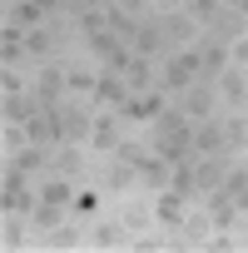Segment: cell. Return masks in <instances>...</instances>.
<instances>
[{
	"instance_id": "19",
	"label": "cell",
	"mask_w": 248,
	"mask_h": 253,
	"mask_svg": "<svg viewBox=\"0 0 248 253\" xmlns=\"http://www.w3.org/2000/svg\"><path fill=\"white\" fill-rule=\"evenodd\" d=\"M129 50H134V55H144V60H154L159 50H169V40H164V25H139V35L129 40Z\"/></svg>"
},
{
	"instance_id": "18",
	"label": "cell",
	"mask_w": 248,
	"mask_h": 253,
	"mask_svg": "<svg viewBox=\"0 0 248 253\" xmlns=\"http://www.w3.org/2000/svg\"><path fill=\"white\" fill-rule=\"evenodd\" d=\"M119 75H124V84H129V94H149L154 89V70H149L144 55H129V65H124Z\"/></svg>"
},
{
	"instance_id": "31",
	"label": "cell",
	"mask_w": 248,
	"mask_h": 253,
	"mask_svg": "<svg viewBox=\"0 0 248 253\" xmlns=\"http://www.w3.org/2000/svg\"><path fill=\"white\" fill-rule=\"evenodd\" d=\"M114 5H124V10H129V15H139V10L149 5V0H114Z\"/></svg>"
},
{
	"instance_id": "32",
	"label": "cell",
	"mask_w": 248,
	"mask_h": 253,
	"mask_svg": "<svg viewBox=\"0 0 248 253\" xmlns=\"http://www.w3.org/2000/svg\"><path fill=\"white\" fill-rule=\"evenodd\" d=\"M238 238H243V243H248V209H243V213H238Z\"/></svg>"
},
{
	"instance_id": "26",
	"label": "cell",
	"mask_w": 248,
	"mask_h": 253,
	"mask_svg": "<svg viewBox=\"0 0 248 253\" xmlns=\"http://www.w3.org/2000/svg\"><path fill=\"white\" fill-rule=\"evenodd\" d=\"M94 84H99V75H94V70L70 65V94H75V99H80V94H89V99H94Z\"/></svg>"
},
{
	"instance_id": "29",
	"label": "cell",
	"mask_w": 248,
	"mask_h": 253,
	"mask_svg": "<svg viewBox=\"0 0 248 253\" xmlns=\"http://www.w3.org/2000/svg\"><path fill=\"white\" fill-rule=\"evenodd\" d=\"M0 84H5V94H25V89H30V84H25V80L10 70V65H5V75H0Z\"/></svg>"
},
{
	"instance_id": "21",
	"label": "cell",
	"mask_w": 248,
	"mask_h": 253,
	"mask_svg": "<svg viewBox=\"0 0 248 253\" xmlns=\"http://www.w3.org/2000/svg\"><path fill=\"white\" fill-rule=\"evenodd\" d=\"M84 45H89V55H94V60H114V55L129 45V40H124V35H114V30L104 25V30H99V35H89Z\"/></svg>"
},
{
	"instance_id": "20",
	"label": "cell",
	"mask_w": 248,
	"mask_h": 253,
	"mask_svg": "<svg viewBox=\"0 0 248 253\" xmlns=\"http://www.w3.org/2000/svg\"><path fill=\"white\" fill-rule=\"evenodd\" d=\"M25 228H30V213L5 209V223H0V243H5V248H25Z\"/></svg>"
},
{
	"instance_id": "3",
	"label": "cell",
	"mask_w": 248,
	"mask_h": 253,
	"mask_svg": "<svg viewBox=\"0 0 248 253\" xmlns=\"http://www.w3.org/2000/svg\"><path fill=\"white\" fill-rule=\"evenodd\" d=\"M184 213H189V199H184L179 189H159V194H154V223H159L164 233H179Z\"/></svg>"
},
{
	"instance_id": "35",
	"label": "cell",
	"mask_w": 248,
	"mask_h": 253,
	"mask_svg": "<svg viewBox=\"0 0 248 253\" xmlns=\"http://www.w3.org/2000/svg\"><path fill=\"white\" fill-rule=\"evenodd\" d=\"M228 5H233V0H228Z\"/></svg>"
},
{
	"instance_id": "5",
	"label": "cell",
	"mask_w": 248,
	"mask_h": 253,
	"mask_svg": "<svg viewBox=\"0 0 248 253\" xmlns=\"http://www.w3.org/2000/svg\"><path fill=\"white\" fill-rule=\"evenodd\" d=\"M30 89L40 94V104H60V99L70 94V65H45Z\"/></svg>"
},
{
	"instance_id": "2",
	"label": "cell",
	"mask_w": 248,
	"mask_h": 253,
	"mask_svg": "<svg viewBox=\"0 0 248 253\" xmlns=\"http://www.w3.org/2000/svg\"><path fill=\"white\" fill-rule=\"evenodd\" d=\"M213 104H218V84L213 80H194L184 94H179V109L199 124V119H213Z\"/></svg>"
},
{
	"instance_id": "17",
	"label": "cell",
	"mask_w": 248,
	"mask_h": 253,
	"mask_svg": "<svg viewBox=\"0 0 248 253\" xmlns=\"http://www.w3.org/2000/svg\"><path fill=\"white\" fill-rule=\"evenodd\" d=\"M223 149L228 154H243L248 149V109H233L223 119Z\"/></svg>"
},
{
	"instance_id": "24",
	"label": "cell",
	"mask_w": 248,
	"mask_h": 253,
	"mask_svg": "<svg viewBox=\"0 0 248 253\" xmlns=\"http://www.w3.org/2000/svg\"><path fill=\"white\" fill-rule=\"evenodd\" d=\"M99 204H104V189H75V199H70V213L89 223V218L99 213Z\"/></svg>"
},
{
	"instance_id": "22",
	"label": "cell",
	"mask_w": 248,
	"mask_h": 253,
	"mask_svg": "<svg viewBox=\"0 0 248 253\" xmlns=\"http://www.w3.org/2000/svg\"><path fill=\"white\" fill-rule=\"evenodd\" d=\"M35 109H40V94L35 89L30 94H5V124H25Z\"/></svg>"
},
{
	"instance_id": "28",
	"label": "cell",
	"mask_w": 248,
	"mask_h": 253,
	"mask_svg": "<svg viewBox=\"0 0 248 253\" xmlns=\"http://www.w3.org/2000/svg\"><path fill=\"white\" fill-rule=\"evenodd\" d=\"M80 30H84V40L99 35V30H104V10H84V15H80Z\"/></svg>"
},
{
	"instance_id": "30",
	"label": "cell",
	"mask_w": 248,
	"mask_h": 253,
	"mask_svg": "<svg viewBox=\"0 0 248 253\" xmlns=\"http://www.w3.org/2000/svg\"><path fill=\"white\" fill-rule=\"evenodd\" d=\"M228 60H233V65H248V35L228 40Z\"/></svg>"
},
{
	"instance_id": "11",
	"label": "cell",
	"mask_w": 248,
	"mask_h": 253,
	"mask_svg": "<svg viewBox=\"0 0 248 253\" xmlns=\"http://www.w3.org/2000/svg\"><path fill=\"white\" fill-rule=\"evenodd\" d=\"M134 184H139V164H129V159H114V164L104 169V179H99L104 194H129Z\"/></svg>"
},
{
	"instance_id": "34",
	"label": "cell",
	"mask_w": 248,
	"mask_h": 253,
	"mask_svg": "<svg viewBox=\"0 0 248 253\" xmlns=\"http://www.w3.org/2000/svg\"><path fill=\"white\" fill-rule=\"evenodd\" d=\"M149 5H169V10H174V5H184V0H149Z\"/></svg>"
},
{
	"instance_id": "27",
	"label": "cell",
	"mask_w": 248,
	"mask_h": 253,
	"mask_svg": "<svg viewBox=\"0 0 248 253\" xmlns=\"http://www.w3.org/2000/svg\"><path fill=\"white\" fill-rule=\"evenodd\" d=\"M30 144V129H25V124H5V154H20Z\"/></svg>"
},
{
	"instance_id": "23",
	"label": "cell",
	"mask_w": 248,
	"mask_h": 253,
	"mask_svg": "<svg viewBox=\"0 0 248 253\" xmlns=\"http://www.w3.org/2000/svg\"><path fill=\"white\" fill-rule=\"evenodd\" d=\"M104 25H109L114 35H124V40H134V35H139V15H129L124 5H104Z\"/></svg>"
},
{
	"instance_id": "6",
	"label": "cell",
	"mask_w": 248,
	"mask_h": 253,
	"mask_svg": "<svg viewBox=\"0 0 248 253\" xmlns=\"http://www.w3.org/2000/svg\"><path fill=\"white\" fill-rule=\"evenodd\" d=\"M94 104H65V139L70 144H89V134H94Z\"/></svg>"
},
{
	"instance_id": "12",
	"label": "cell",
	"mask_w": 248,
	"mask_h": 253,
	"mask_svg": "<svg viewBox=\"0 0 248 253\" xmlns=\"http://www.w3.org/2000/svg\"><path fill=\"white\" fill-rule=\"evenodd\" d=\"M194 154H228L223 149V119H199L194 124Z\"/></svg>"
},
{
	"instance_id": "36",
	"label": "cell",
	"mask_w": 248,
	"mask_h": 253,
	"mask_svg": "<svg viewBox=\"0 0 248 253\" xmlns=\"http://www.w3.org/2000/svg\"><path fill=\"white\" fill-rule=\"evenodd\" d=\"M243 70H248V65H243Z\"/></svg>"
},
{
	"instance_id": "1",
	"label": "cell",
	"mask_w": 248,
	"mask_h": 253,
	"mask_svg": "<svg viewBox=\"0 0 248 253\" xmlns=\"http://www.w3.org/2000/svg\"><path fill=\"white\" fill-rule=\"evenodd\" d=\"M164 40L179 50V45H199L204 40V20L189 10V5H174L169 15H164Z\"/></svg>"
},
{
	"instance_id": "16",
	"label": "cell",
	"mask_w": 248,
	"mask_h": 253,
	"mask_svg": "<svg viewBox=\"0 0 248 253\" xmlns=\"http://www.w3.org/2000/svg\"><path fill=\"white\" fill-rule=\"evenodd\" d=\"M65 213H70V204H60V199H35V209H30V223L40 228V233H50L55 223H65Z\"/></svg>"
},
{
	"instance_id": "10",
	"label": "cell",
	"mask_w": 248,
	"mask_h": 253,
	"mask_svg": "<svg viewBox=\"0 0 248 253\" xmlns=\"http://www.w3.org/2000/svg\"><path fill=\"white\" fill-rule=\"evenodd\" d=\"M169 174H174V159H164L159 149H149V154L139 159V184H149L154 194H159V189H169Z\"/></svg>"
},
{
	"instance_id": "13",
	"label": "cell",
	"mask_w": 248,
	"mask_h": 253,
	"mask_svg": "<svg viewBox=\"0 0 248 253\" xmlns=\"http://www.w3.org/2000/svg\"><path fill=\"white\" fill-rule=\"evenodd\" d=\"M208 233H213V218H208V209H204V204H199V209H189V213H184V223H179V238L204 248V243H208Z\"/></svg>"
},
{
	"instance_id": "33",
	"label": "cell",
	"mask_w": 248,
	"mask_h": 253,
	"mask_svg": "<svg viewBox=\"0 0 248 253\" xmlns=\"http://www.w3.org/2000/svg\"><path fill=\"white\" fill-rule=\"evenodd\" d=\"M84 10H104V5H114V0H80Z\"/></svg>"
},
{
	"instance_id": "7",
	"label": "cell",
	"mask_w": 248,
	"mask_h": 253,
	"mask_svg": "<svg viewBox=\"0 0 248 253\" xmlns=\"http://www.w3.org/2000/svg\"><path fill=\"white\" fill-rule=\"evenodd\" d=\"M84 154H89V144H55L50 149V174H65V179H75L80 169H84Z\"/></svg>"
},
{
	"instance_id": "15",
	"label": "cell",
	"mask_w": 248,
	"mask_h": 253,
	"mask_svg": "<svg viewBox=\"0 0 248 253\" xmlns=\"http://www.w3.org/2000/svg\"><path fill=\"white\" fill-rule=\"evenodd\" d=\"M89 248H129V233H124V223H99L89 218Z\"/></svg>"
},
{
	"instance_id": "8",
	"label": "cell",
	"mask_w": 248,
	"mask_h": 253,
	"mask_svg": "<svg viewBox=\"0 0 248 253\" xmlns=\"http://www.w3.org/2000/svg\"><path fill=\"white\" fill-rule=\"evenodd\" d=\"M213 84H218V99H228L233 109H243V104H248V70H243V65H228Z\"/></svg>"
},
{
	"instance_id": "37",
	"label": "cell",
	"mask_w": 248,
	"mask_h": 253,
	"mask_svg": "<svg viewBox=\"0 0 248 253\" xmlns=\"http://www.w3.org/2000/svg\"><path fill=\"white\" fill-rule=\"evenodd\" d=\"M243 109H248V104H243Z\"/></svg>"
},
{
	"instance_id": "14",
	"label": "cell",
	"mask_w": 248,
	"mask_h": 253,
	"mask_svg": "<svg viewBox=\"0 0 248 253\" xmlns=\"http://www.w3.org/2000/svg\"><path fill=\"white\" fill-rule=\"evenodd\" d=\"M45 238H50V248H60V253H65V248H80V243L89 238V223H84V218H65V223H55Z\"/></svg>"
},
{
	"instance_id": "9",
	"label": "cell",
	"mask_w": 248,
	"mask_h": 253,
	"mask_svg": "<svg viewBox=\"0 0 248 253\" xmlns=\"http://www.w3.org/2000/svg\"><path fill=\"white\" fill-rule=\"evenodd\" d=\"M119 223H124V233H129V238L159 228V223H154V199H149V204H144V199H129V204L119 209Z\"/></svg>"
},
{
	"instance_id": "4",
	"label": "cell",
	"mask_w": 248,
	"mask_h": 253,
	"mask_svg": "<svg viewBox=\"0 0 248 253\" xmlns=\"http://www.w3.org/2000/svg\"><path fill=\"white\" fill-rule=\"evenodd\" d=\"M119 109L109 114V109H99L94 114V134H89V154H114L119 149V139H124V129H119Z\"/></svg>"
},
{
	"instance_id": "25",
	"label": "cell",
	"mask_w": 248,
	"mask_h": 253,
	"mask_svg": "<svg viewBox=\"0 0 248 253\" xmlns=\"http://www.w3.org/2000/svg\"><path fill=\"white\" fill-rule=\"evenodd\" d=\"M50 50H55V35H50L45 25H30V30H25V55H35V60H50Z\"/></svg>"
}]
</instances>
